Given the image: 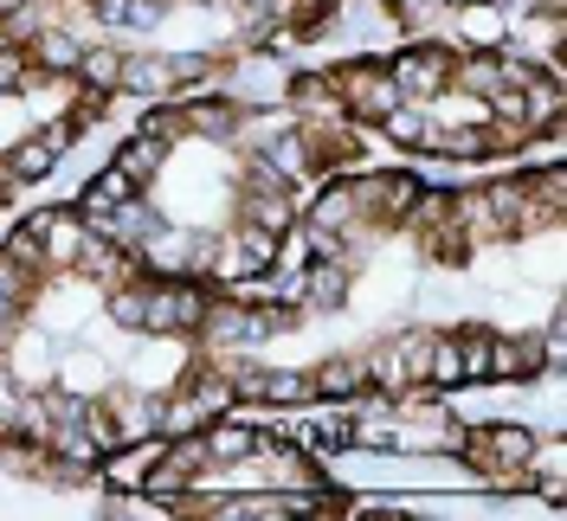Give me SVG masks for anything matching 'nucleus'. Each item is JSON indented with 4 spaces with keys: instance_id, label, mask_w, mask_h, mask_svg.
I'll return each instance as SVG.
<instances>
[{
    "instance_id": "nucleus-1",
    "label": "nucleus",
    "mask_w": 567,
    "mask_h": 521,
    "mask_svg": "<svg viewBox=\"0 0 567 521\" xmlns=\"http://www.w3.org/2000/svg\"><path fill=\"white\" fill-rule=\"evenodd\" d=\"M200 315H207V296L187 278H162L155 290H142V329H155V335L200 329Z\"/></svg>"
},
{
    "instance_id": "nucleus-2",
    "label": "nucleus",
    "mask_w": 567,
    "mask_h": 521,
    "mask_svg": "<svg viewBox=\"0 0 567 521\" xmlns=\"http://www.w3.org/2000/svg\"><path fill=\"white\" fill-rule=\"evenodd\" d=\"M471 457H477L484 470H496L503 483H523L529 463H535V438L516 431V425H484V431L471 438Z\"/></svg>"
},
{
    "instance_id": "nucleus-3",
    "label": "nucleus",
    "mask_w": 567,
    "mask_h": 521,
    "mask_svg": "<svg viewBox=\"0 0 567 521\" xmlns=\"http://www.w3.org/2000/svg\"><path fill=\"white\" fill-rule=\"evenodd\" d=\"M329 84H342V91H349V110L368 116V123H381V116L400 104V84H393L388 71H374V65H342Z\"/></svg>"
},
{
    "instance_id": "nucleus-4",
    "label": "nucleus",
    "mask_w": 567,
    "mask_h": 521,
    "mask_svg": "<svg viewBox=\"0 0 567 521\" xmlns=\"http://www.w3.org/2000/svg\"><path fill=\"white\" fill-rule=\"evenodd\" d=\"M271 258H278V232L271 226H239L233 239H226V258H219V271L226 278H258V271H271Z\"/></svg>"
},
{
    "instance_id": "nucleus-5",
    "label": "nucleus",
    "mask_w": 567,
    "mask_h": 521,
    "mask_svg": "<svg viewBox=\"0 0 567 521\" xmlns=\"http://www.w3.org/2000/svg\"><path fill=\"white\" fill-rule=\"evenodd\" d=\"M388 77L400 84V97H432V91H445V77H452V59H445L439 45H420V52H400Z\"/></svg>"
},
{
    "instance_id": "nucleus-6",
    "label": "nucleus",
    "mask_w": 567,
    "mask_h": 521,
    "mask_svg": "<svg viewBox=\"0 0 567 521\" xmlns=\"http://www.w3.org/2000/svg\"><path fill=\"white\" fill-rule=\"evenodd\" d=\"M65 142H71V129H33V136L7 155V174H13V180H45V174L59 168Z\"/></svg>"
},
{
    "instance_id": "nucleus-7",
    "label": "nucleus",
    "mask_w": 567,
    "mask_h": 521,
    "mask_svg": "<svg viewBox=\"0 0 567 521\" xmlns=\"http://www.w3.org/2000/svg\"><path fill=\"white\" fill-rule=\"evenodd\" d=\"M200 258L213 264L207 244H200V239H181V232H155V239H148V251H142V264H148L155 278H187Z\"/></svg>"
},
{
    "instance_id": "nucleus-8",
    "label": "nucleus",
    "mask_w": 567,
    "mask_h": 521,
    "mask_svg": "<svg viewBox=\"0 0 567 521\" xmlns=\"http://www.w3.org/2000/svg\"><path fill=\"white\" fill-rule=\"evenodd\" d=\"M27 226L39 232L52 264H78V251H84V212H33Z\"/></svg>"
},
{
    "instance_id": "nucleus-9",
    "label": "nucleus",
    "mask_w": 567,
    "mask_h": 521,
    "mask_svg": "<svg viewBox=\"0 0 567 521\" xmlns=\"http://www.w3.org/2000/svg\"><path fill=\"white\" fill-rule=\"evenodd\" d=\"M484 367H491V381H529L542 354L529 342H509V335H484Z\"/></svg>"
},
{
    "instance_id": "nucleus-10",
    "label": "nucleus",
    "mask_w": 567,
    "mask_h": 521,
    "mask_svg": "<svg viewBox=\"0 0 567 521\" xmlns=\"http://www.w3.org/2000/svg\"><path fill=\"white\" fill-rule=\"evenodd\" d=\"M207 457L213 463H246L251 457V445H258V431L251 425H233V418H207Z\"/></svg>"
},
{
    "instance_id": "nucleus-11",
    "label": "nucleus",
    "mask_w": 567,
    "mask_h": 521,
    "mask_svg": "<svg viewBox=\"0 0 567 521\" xmlns=\"http://www.w3.org/2000/svg\"><path fill=\"white\" fill-rule=\"evenodd\" d=\"M310 381H317V393H329V399H354V393L368 386V367H361V354H336V361L317 367Z\"/></svg>"
},
{
    "instance_id": "nucleus-12",
    "label": "nucleus",
    "mask_w": 567,
    "mask_h": 521,
    "mask_svg": "<svg viewBox=\"0 0 567 521\" xmlns=\"http://www.w3.org/2000/svg\"><path fill=\"white\" fill-rule=\"evenodd\" d=\"M290 438H297L303 451L329 457V451H342V445H349V418H297V425H290Z\"/></svg>"
},
{
    "instance_id": "nucleus-13",
    "label": "nucleus",
    "mask_w": 567,
    "mask_h": 521,
    "mask_svg": "<svg viewBox=\"0 0 567 521\" xmlns=\"http://www.w3.org/2000/svg\"><path fill=\"white\" fill-rule=\"evenodd\" d=\"M123 200H136V180L123 168H104L91 187H84V212H110V207H123Z\"/></svg>"
},
{
    "instance_id": "nucleus-14",
    "label": "nucleus",
    "mask_w": 567,
    "mask_h": 521,
    "mask_svg": "<svg viewBox=\"0 0 567 521\" xmlns=\"http://www.w3.org/2000/svg\"><path fill=\"white\" fill-rule=\"evenodd\" d=\"M162 155H168V148H162V142L155 136H136V142H123V155H116V168L130 174V180H155V174H162Z\"/></svg>"
},
{
    "instance_id": "nucleus-15",
    "label": "nucleus",
    "mask_w": 567,
    "mask_h": 521,
    "mask_svg": "<svg viewBox=\"0 0 567 521\" xmlns=\"http://www.w3.org/2000/svg\"><path fill=\"white\" fill-rule=\"evenodd\" d=\"M425 381L432 386H458L464 381V347H458V335H432V354H425Z\"/></svg>"
},
{
    "instance_id": "nucleus-16",
    "label": "nucleus",
    "mask_w": 567,
    "mask_h": 521,
    "mask_svg": "<svg viewBox=\"0 0 567 521\" xmlns=\"http://www.w3.org/2000/svg\"><path fill=\"white\" fill-rule=\"evenodd\" d=\"M104 27H162V0H97Z\"/></svg>"
},
{
    "instance_id": "nucleus-17",
    "label": "nucleus",
    "mask_w": 567,
    "mask_h": 521,
    "mask_svg": "<svg viewBox=\"0 0 567 521\" xmlns=\"http://www.w3.org/2000/svg\"><path fill=\"white\" fill-rule=\"evenodd\" d=\"M458 27H464V39H477V45H491L496 33H503V7L496 0H471L458 13Z\"/></svg>"
},
{
    "instance_id": "nucleus-18",
    "label": "nucleus",
    "mask_w": 567,
    "mask_h": 521,
    "mask_svg": "<svg viewBox=\"0 0 567 521\" xmlns=\"http://www.w3.org/2000/svg\"><path fill=\"white\" fill-rule=\"evenodd\" d=\"M78 77H84L91 91H116V84H123V52H84V59H78Z\"/></svg>"
},
{
    "instance_id": "nucleus-19",
    "label": "nucleus",
    "mask_w": 567,
    "mask_h": 521,
    "mask_svg": "<svg viewBox=\"0 0 567 521\" xmlns=\"http://www.w3.org/2000/svg\"><path fill=\"white\" fill-rule=\"evenodd\" d=\"M78 59H84V45L71 33H45L39 39V65L45 71H78Z\"/></svg>"
},
{
    "instance_id": "nucleus-20",
    "label": "nucleus",
    "mask_w": 567,
    "mask_h": 521,
    "mask_svg": "<svg viewBox=\"0 0 567 521\" xmlns=\"http://www.w3.org/2000/svg\"><path fill=\"white\" fill-rule=\"evenodd\" d=\"M349 219H354V187H329V194L317 200V226H329V232H342Z\"/></svg>"
},
{
    "instance_id": "nucleus-21",
    "label": "nucleus",
    "mask_w": 567,
    "mask_h": 521,
    "mask_svg": "<svg viewBox=\"0 0 567 521\" xmlns=\"http://www.w3.org/2000/svg\"><path fill=\"white\" fill-rule=\"evenodd\" d=\"M458 77H464V91H477V97H496V91H503V59H471Z\"/></svg>"
},
{
    "instance_id": "nucleus-22",
    "label": "nucleus",
    "mask_w": 567,
    "mask_h": 521,
    "mask_svg": "<svg viewBox=\"0 0 567 521\" xmlns=\"http://www.w3.org/2000/svg\"><path fill=\"white\" fill-rule=\"evenodd\" d=\"M381 123H388V136H393V142H425V129H432V123H425L413 104H393Z\"/></svg>"
},
{
    "instance_id": "nucleus-23",
    "label": "nucleus",
    "mask_w": 567,
    "mask_h": 521,
    "mask_svg": "<svg viewBox=\"0 0 567 521\" xmlns=\"http://www.w3.org/2000/svg\"><path fill=\"white\" fill-rule=\"evenodd\" d=\"M187 123L207 129V136H226L233 129V104H187Z\"/></svg>"
},
{
    "instance_id": "nucleus-24",
    "label": "nucleus",
    "mask_w": 567,
    "mask_h": 521,
    "mask_svg": "<svg viewBox=\"0 0 567 521\" xmlns=\"http://www.w3.org/2000/svg\"><path fill=\"white\" fill-rule=\"evenodd\" d=\"M110 315H116L123 329H142V290H116V296H110Z\"/></svg>"
},
{
    "instance_id": "nucleus-25",
    "label": "nucleus",
    "mask_w": 567,
    "mask_h": 521,
    "mask_svg": "<svg viewBox=\"0 0 567 521\" xmlns=\"http://www.w3.org/2000/svg\"><path fill=\"white\" fill-rule=\"evenodd\" d=\"M464 347V381H491V367H484V335H458Z\"/></svg>"
},
{
    "instance_id": "nucleus-26",
    "label": "nucleus",
    "mask_w": 567,
    "mask_h": 521,
    "mask_svg": "<svg viewBox=\"0 0 567 521\" xmlns=\"http://www.w3.org/2000/svg\"><path fill=\"white\" fill-rule=\"evenodd\" d=\"M142 136H155V142L181 136V116H175V110H148V123H142Z\"/></svg>"
},
{
    "instance_id": "nucleus-27",
    "label": "nucleus",
    "mask_w": 567,
    "mask_h": 521,
    "mask_svg": "<svg viewBox=\"0 0 567 521\" xmlns=\"http://www.w3.org/2000/svg\"><path fill=\"white\" fill-rule=\"evenodd\" d=\"M0 296H13V303L27 296V271H20L13 258H0Z\"/></svg>"
},
{
    "instance_id": "nucleus-28",
    "label": "nucleus",
    "mask_w": 567,
    "mask_h": 521,
    "mask_svg": "<svg viewBox=\"0 0 567 521\" xmlns=\"http://www.w3.org/2000/svg\"><path fill=\"white\" fill-rule=\"evenodd\" d=\"M20 77H27V59L20 52H0V91H13Z\"/></svg>"
},
{
    "instance_id": "nucleus-29",
    "label": "nucleus",
    "mask_w": 567,
    "mask_h": 521,
    "mask_svg": "<svg viewBox=\"0 0 567 521\" xmlns=\"http://www.w3.org/2000/svg\"><path fill=\"white\" fill-rule=\"evenodd\" d=\"M13 322H20V315H13V296H0V342L13 335Z\"/></svg>"
}]
</instances>
